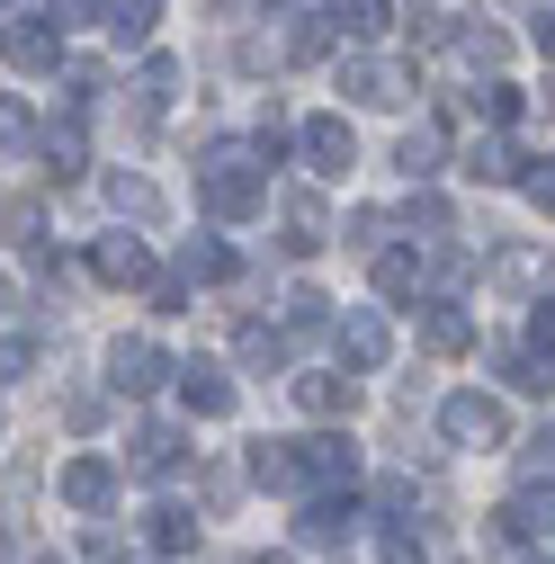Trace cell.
<instances>
[{"instance_id":"cb8c5ba5","label":"cell","mask_w":555,"mask_h":564,"mask_svg":"<svg viewBox=\"0 0 555 564\" xmlns=\"http://www.w3.org/2000/svg\"><path fill=\"white\" fill-rule=\"evenodd\" d=\"M0 225H10V242H19V251H45V206H36V197H19Z\"/></svg>"},{"instance_id":"d4e9b609","label":"cell","mask_w":555,"mask_h":564,"mask_svg":"<svg viewBox=\"0 0 555 564\" xmlns=\"http://www.w3.org/2000/svg\"><path fill=\"white\" fill-rule=\"evenodd\" d=\"M466 171L475 180H520V153L511 144H466Z\"/></svg>"},{"instance_id":"ab89813d","label":"cell","mask_w":555,"mask_h":564,"mask_svg":"<svg viewBox=\"0 0 555 564\" xmlns=\"http://www.w3.org/2000/svg\"><path fill=\"white\" fill-rule=\"evenodd\" d=\"M242 564H287V555H242Z\"/></svg>"},{"instance_id":"7c38bea8","label":"cell","mask_w":555,"mask_h":564,"mask_svg":"<svg viewBox=\"0 0 555 564\" xmlns=\"http://www.w3.org/2000/svg\"><path fill=\"white\" fill-rule=\"evenodd\" d=\"M179 394H188V412H206V421H225L233 412V386H225V368H179Z\"/></svg>"},{"instance_id":"8d00e7d4","label":"cell","mask_w":555,"mask_h":564,"mask_svg":"<svg viewBox=\"0 0 555 564\" xmlns=\"http://www.w3.org/2000/svg\"><path fill=\"white\" fill-rule=\"evenodd\" d=\"M0 144H10V153L28 144V108H19V99H0Z\"/></svg>"},{"instance_id":"ee69618b","label":"cell","mask_w":555,"mask_h":564,"mask_svg":"<svg viewBox=\"0 0 555 564\" xmlns=\"http://www.w3.org/2000/svg\"><path fill=\"white\" fill-rule=\"evenodd\" d=\"M529 564H546V555H529Z\"/></svg>"},{"instance_id":"f1b7e54d","label":"cell","mask_w":555,"mask_h":564,"mask_svg":"<svg viewBox=\"0 0 555 564\" xmlns=\"http://www.w3.org/2000/svg\"><path fill=\"white\" fill-rule=\"evenodd\" d=\"M502 377L520 386V394H546L555 377H546V359H529V349H502Z\"/></svg>"},{"instance_id":"484cf974","label":"cell","mask_w":555,"mask_h":564,"mask_svg":"<svg viewBox=\"0 0 555 564\" xmlns=\"http://www.w3.org/2000/svg\"><path fill=\"white\" fill-rule=\"evenodd\" d=\"M323 242V206L314 197H287V251H314Z\"/></svg>"},{"instance_id":"277c9868","label":"cell","mask_w":555,"mask_h":564,"mask_svg":"<svg viewBox=\"0 0 555 564\" xmlns=\"http://www.w3.org/2000/svg\"><path fill=\"white\" fill-rule=\"evenodd\" d=\"M296 144H305V162H314L323 180H340V171L359 162V144H350V126H340V117H305V134H296Z\"/></svg>"},{"instance_id":"1f68e13d","label":"cell","mask_w":555,"mask_h":564,"mask_svg":"<svg viewBox=\"0 0 555 564\" xmlns=\"http://www.w3.org/2000/svg\"><path fill=\"white\" fill-rule=\"evenodd\" d=\"M520 188H529V206H546V216H555V162H529Z\"/></svg>"},{"instance_id":"d6986e66","label":"cell","mask_w":555,"mask_h":564,"mask_svg":"<svg viewBox=\"0 0 555 564\" xmlns=\"http://www.w3.org/2000/svg\"><path fill=\"white\" fill-rule=\"evenodd\" d=\"M394 171H403V180H431V171H439V134H431V126H412L403 144H394Z\"/></svg>"},{"instance_id":"4dcf8cb0","label":"cell","mask_w":555,"mask_h":564,"mask_svg":"<svg viewBox=\"0 0 555 564\" xmlns=\"http://www.w3.org/2000/svg\"><path fill=\"white\" fill-rule=\"evenodd\" d=\"M377 564H422V538H412V529H385V538H377Z\"/></svg>"},{"instance_id":"e0dca14e","label":"cell","mask_w":555,"mask_h":564,"mask_svg":"<svg viewBox=\"0 0 555 564\" xmlns=\"http://www.w3.org/2000/svg\"><path fill=\"white\" fill-rule=\"evenodd\" d=\"M331 28H340V36H385L394 10H385V0H331Z\"/></svg>"},{"instance_id":"b9f144b4","label":"cell","mask_w":555,"mask_h":564,"mask_svg":"<svg viewBox=\"0 0 555 564\" xmlns=\"http://www.w3.org/2000/svg\"><path fill=\"white\" fill-rule=\"evenodd\" d=\"M0 314H10V278H0Z\"/></svg>"},{"instance_id":"30bf717a","label":"cell","mask_w":555,"mask_h":564,"mask_svg":"<svg viewBox=\"0 0 555 564\" xmlns=\"http://www.w3.org/2000/svg\"><path fill=\"white\" fill-rule=\"evenodd\" d=\"M340 90H350L359 108H394V99H403L412 82L394 73V63H350V73H340Z\"/></svg>"},{"instance_id":"4316f807","label":"cell","mask_w":555,"mask_h":564,"mask_svg":"<svg viewBox=\"0 0 555 564\" xmlns=\"http://www.w3.org/2000/svg\"><path fill=\"white\" fill-rule=\"evenodd\" d=\"M242 368H287V340H278L269 323H251L242 332Z\"/></svg>"},{"instance_id":"5bb4252c","label":"cell","mask_w":555,"mask_h":564,"mask_svg":"<svg viewBox=\"0 0 555 564\" xmlns=\"http://www.w3.org/2000/svg\"><path fill=\"white\" fill-rule=\"evenodd\" d=\"M90 269L108 278V288H134V278H144V242H134V234H108V242L90 251Z\"/></svg>"},{"instance_id":"60d3db41","label":"cell","mask_w":555,"mask_h":564,"mask_svg":"<svg viewBox=\"0 0 555 564\" xmlns=\"http://www.w3.org/2000/svg\"><path fill=\"white\" fill-rule=\"evenodd\" d=\"M260 10H296V0H260Z\"/></svg>"},{"instance_id":"9c48e42d","label":"cell","mask_w":555,"mask_h":564,"mask_svg":"<svg viewBox=\"0 0 555 564\" xmlns=\"http://www.w3.org/2000/svg\"><path fill=\"white\" fill-rule=\"evenodd\" d=\"M340 359L350 368H385V314H368V305L340 314Z\"/></svg>"},{"instance_id":"ffe728a7","label":"cell","mask_w":555,"mask_h":564,"mask_svg":"<svg viewBox=\"0 0 555 564\" xmlns=\"http://www.w3.org/2000/svg\"><path fill=\"white\" fill-rule=\"evenodd\" d=\"M179 278H233V251H225V242H206V234H197V242L179 251Z\"/></svg>"},{"instance_id":"603a6c76","label":"cell","mask_w":555,"mask_h":564,"mask_svg":"<svg viewBox=\"0 0 555 564\" xmlns=\"http://www.w3.org/2000/svg\"><path fill=\"white\" fill-rule=\"evenodd\" d=\"M144 538H153L162 555H188V546H197V520H188V511H153V529H144Z\"/></svg>"},{"instance_id":"836d02e7","label":"cell","mask_w":555,"mask_h":564,"mask_svg":"<svg viewBox=\"0 0 555 564\" xmlns=\"http://www.w3.org/2000/svg\"><path fill=\"white\" fill-rule=\"evenodd\" d=\"M99 10H117V0H54V19H63V28H90Z\"/></svg>"},{"instance_id":"ac0fdd59","label":"cell","mask_w":555,"mask_h":564,"mask_svg":"<svg viewBox=\"0 0 555 564\" xmlns=\"http://www.w3.org/2000/svg\"><path fill=\"white\" fill-rule=\"evenodd\" d=\"M36 153H45L54 180H81V126H45V144H36Z\"/></svg>"},{"instance_id":"3957f363","label":"cell","mask_w":555,"mask_h":564,"mask_svg":"<svg viewBox=\"0 0 555 564\" xmlns=\"http://www.w3.org/2000/svg\"><path fill=\"white\" fill-rule=\"evenodd\" d=\"M296 466H305V484H340V492H350V475H359V448L340 440V431H314V440H296Z\"/></svg>"},{"instance_id":"4fadbf2b","label":"cell","mask_w":555,"mask_h":564,"mask_svg":"<svg viewBox=\"0 0 555 564\" xmlns=\"http://www.w3.org/2000/svg\"><path fill=\"white\" fill-rule=\"evenodd\" d=\"M251 475H260L269 492H305V466H296V440H260V448H251Z\"/></svg>"},{"instance_id":"83f0119b","label":"cell","mask_w":555,"mask_h":564,"mask_svg":"<svg viewBox=\"0 0 555 564\" xmlns=\"http://www.w3.org/2000/svg\"><path fill=\"white\" fill-rule=\"evenodd\" d=\"M422 340H431V349H466V340H475V323H466L457 305H439V314L422 323Z\"/></svg>"},{"instance_id":"44dd1931","label":"cell","mask_w":555,"mask_h":564,"mask_svg":"<svg viewBox=\"0 0 555 564\" xmlns=\"http://www.w3.org/2000/svg\"><path fill=\"white\" fill-rule=\"evenodd\" d=\"M153 10H162V0H117V10H108L117 45H144V36H153Z\"/></svg>"},{"instance_id":"52a82bcc","label":"cell","mask_w":555,"mask_h":564,"mask_svg":"<svg viewBox=\"0 0 555 564\" xmlns=\"http://www.w3.org/2000/svg\"><path fill=\"white\" fill-rule=\"evenodd\" d=\"M296 538H305V546H350V538H359V502H350V492H340V502H305Z\"/></svg>"},{"instance_id":"7a4b0ae2","label":"cell","mask_w":555,"mask_h":564,"mask_svg":"<svg viewBox=\"0 0 555 564\" xmlns=\"http://www.w3.org/2000/svg\"><path fill=\"white\" fill-rule=\"evenodd\" d=\"M439 431H448L457 448H502V440H511V412H502L493 394H448Z\"/></svg>"},{"instance_id":"f546056e","label":"cell","mask_w":555,"mask_h":564,"mask_svg":"<svg viewBox=\"0 0 555 564\" xmlns=\"http://www.w3.org/2000/svg\"><path fill=\"white\" fill-rule=\"evenodd\" d=\"M520 484H555V431H537V440H529V457H520Z\"/></svg>"},{"instance_id":"74e56055","label":"cell","mask_w":555,"mask_h":564,"mask_svg":"<svg viewBox=\"0 0 555 564\" xmlns=\"http://www.w3.org/2000/svg\"><path fill=\"white\" fill-rule=\"evenodd\" d=\"M529 340H537V349H555V296L537 305V323H529Z\"/></svg>"},{"instance_id":"d590c367","label":"cell","mask_w":555,"mask_h":564,"mask_svg":"<svg viewBox=\"0 0 555 564\" xmlns=\"http://www.w3.org/2000/svg\"><path fill=\"white\" fill-rule=\"evenodd\" d=\"M28 359H36V340H19V332L0 340V377H28Z\"/></svg>"},{"instance_id":"ba28073f","label":"cell","mask_w":555,"mask_h":564,"mask_svg":"<svg viewBox=\"0 0 555 564\" xmlns=\"http://www.w3.org/2000/svg\"><path fill=\"white\" fill-rule=\"evenodd\" d=\"M54 54H63V19H19L10 28V63L19 73H54Z\"/></svg>"},{"instance_id":"6da1fadb","label":"cell","mask_w":555,"mask_h":564,"mask_svg":"<svg viewBox=\"0 0 555 564\" xmlns=\"http://www.w3.org/2000/svg\"><path fill=\"white\" fill-rule=\"evenodd\" d=\"M260 188H269V162L242 153V144H225V153H206V162H197V197L216 206V216H251Z\"/></svg>"},{"instance_id":"7402d4cb","label":"cell","mask_w":555,"mask_h":564,"mask_svg":"<svg viewBox=\"0 0 555 564\" xmlns=\"http://www.w3.org/2000/svg\"><path fill=\"white\" fill-rule=\"evenodd\" d=\"M377 288L385 296H412V288H422V260H412V251H377Z\"/></svg>"},{"instance_id":"f35d334b","label":"cell","mask_w":555,"mask_h":564,"mask_svg":"<svg viewBox=\"0 0 555 564\" xmlns=\"http://www.w3.org/2000/svg\"><path fill=\"white\" fill-rule=\"evenodd\" d=\"M537 45H546V54H555V10H546V19H537Z\"/></svg>"},{"instance_id":"9a60e30c","label":"cell","mask_w":555,"mask_h":564,"mask_svg":"<svg viewBox=\"0 0 555 564\" xmlns=\"http://www.w3.org/2000/svg\"><path fill=\"white\" fill-rule=\"evenodd\" d=\"M179 466V431L171 421H144V431H134V475H171Z\"/></svg>"},{"instance_id":"2e32d148","label":"cell","mask_w":555,"mask_h":564,"mask_svg":"<svg viewBox=\"0 0 555 564\" xmlns=\"http://www.w3.org/2000/svg\"><path fill=\"white\" fill-rule=\"evenodd\" d=\"M108 206L134 216V225H162V188H153V180H108Z\"/></svg>"},{"instance_id":"e575fe53","label":"cell","mask_w":555,"mask_h":564,"mask_svg":"<svg viewBox=\"0 0 555 564\" xmlns=\"http://www.w3.org/2000/svg\"><path fill=\"white\" fill-rule=\"evenodd\" d=\"M350 242H359V251H377V242H385V216H377V206H359V216H350Z\"/></svg>"},{"instance_id":"d6a6232c","label":"cell","mask_w":555,"mask_h":564,"mask_svg":"<svg viewBox=\"0 0 555 564\" xmlns=\"http://www.w3.org/2000/svg\"><path fill=\"white\" fill-rule=\"evenodd\" d=\"M483 117L511 126V117H520V90H511V82H493V90H483Z\"/></svg>"},{"instance_id":"5b68a950","label":"cell","mask_w":555,"mask_h":564,"mask_svg":"<svg viewBox=\"0 0 555 564\" xmlns=\"http://www.w3.org/2000/svg\"><path fill=\"white\" fill-rule=\"evenodd\" d=\"M54 492H63L73 511H108V502H117V466H108V457H73Z\"/></svg>"},{"instance_id":"8992f818","label":"cell","mask_w":555,"mask_h":564,"mask_svg":"<svg viewBox=\"0 0 555 564\" xmlns=\"http://www.w3.org/2000/svg\"><path fill=\"white\" fill-rule=\"evenodd\" d=\"M108 386H117V394H153V386H162V349H153V340H117V349H108Z\"/></svg>"},{"instance_id":"8fae6325","label":"cell","mask_w":555,"mask_h":564,"mask_svg":"<svg viewBox=\"0 0 555 564\" xmlns=\"http://www.w3.org/2000/svg\"><path fill=\"white\" fill-rule=\"evenodd\" d=\"M296 403L331 421V412H350V403H359V377H340V368H314V377H296Z\"/></svg>"},{"instance_id":"f6af8a7d","label":"cell","mask_w":555,"mask_h":564,"mask_svg":"<svg viewBox=\"0 0 555 564\" xmlns=\"http://www.w3.org/2000/svg\"><path fill=\"white\" fill-rule=\"evenodd\" d=\"M0 10H10V0H0Z\"/></svg>"},{"instance_id":"7bdbcfd3","label":"cell","mask_w":555,"mask_h":564,"mask_svg":"<svg viewBox=\"0 0 555 564\" xmlns=\"http://www.w3.org/2000/svg\"><path fill=\"white\" fill-rule=\"evenodd\" d=\"M0 555H10V529H0Z\"/></svg>"}]
</instances>
